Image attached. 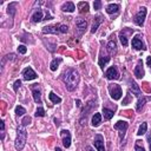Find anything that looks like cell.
Returning a JSON list of instances; mask_svg holds the SVG:
<instances>
[{
	"mask_svg": "<svg viewBox=\"0 0 151 151\" xmlns=\"http://www.w3.org/2000/svg\"><path fill=\"white\" fill-rule=\"evenodd\" d=\"M63 82L66 85V89L68 91H73L76 90L78 83H79V76L78 72L73 68H68L63 73Z\"/></svg>",
	"mask_w": 151,
	"mask_h": 151,
	"instance_id": "1",
	"label": "cell"
},
{
	"mask_svg": "<svg viewBox=\"0 0 151 151\" xmlns=\"http://www.w3.org/2000/svg\"><path fill=\"white\" fill-rule=\"evenodd\" d=\"M26 139H27V132H26V130H25V126H19L18 130H17V139H15V149L18 151L20 150H23L25 144H26Z\"/></svg>",
	"mask_w": 151,
	"mask_h": 151,
	"instance_id": "2",
	"label": "cell"
},
{
	"mask_svg": "<svg viewBox=\"0 0 151 151\" xmlns=\"http://www.w3.org/2000/svg\"><path fill=\"white\" fill-rule=\"evenodd\" d=\"M109 91H110V95H111L112 99H115V100H118V99H120V97H122V89H120V86L117 84L110 85Z\"/></svg>",
	"mask_w": 151,
	"mask_h": 151,
	"instance_id": "3",
	"label": "cell"
},
{
	"mask_svg": "<svg viewBox=\"0 0 151 151\" xmlns=\"http://www.w3.org/2000/svg\"><path fill=\"white\" fill-rule=\"evenodd\" d=\"M116 130H118L119 131V137H120V139H123V137H124V135H125V131L128 130V128H129V124L125 122V120H119V122H117L116 124H115V126H113Z\"/></svg>",
	"mask_w": 151,
	"mask_h": 151,
	"instance_id": "4",
	"label": "cell"
},
{
	"mask_svg": "<svg viewBox=\"0 0 151 151\" xmlns=\"http://www.w3.org/2000/svg\"><path fill=\"white\" fill-rule=\"evenodd\" d=\"M145 17H146V8L145 7H142V8L139 9V12L136 14V17H135V23L138 26H143Z\"/></svg>",
	"mask_w": 151,
	"mask_h": 151,
	"instance_id": "5",
	"label": "cell"
},
{
	"mask_svg": "<svg viewBox=\"0 0 151 151\" xmlns=\"http://www.w3.org/2000/svg\"><path fill=\"white\" fill-rule=\"evenodd\" d=\"M105 77L110 80H116L119 78V73H118V70L116 66H111L110 68L106 70V72H105Z\"/></svg>",
	"mask_w": 151,
	"mask_h": 151,
	"instance_id": "6",
	"label": "cell"
},
{
	"mask_svg": "<svg viewBox=\"0 0 151 151\" xmlns=\"http://www.w3.org/2000/svg\"><path fill=\"white\" fill-rule=\"evenodd\" d=\"M95 148L98 151H105V146H104V138L102 135H96L95 137Z\"/></svg>",
	"mask_w": 151,
	"mask_h": 151,
	"instance_id": "7",
	"label": "cell"
},
{
	"mask_svg": "<svg viewBox=\"0 0 151 151\" xmlns=\"http://www.w3.org/2000/svg\"><path fill=\"white\" fill-rule=\"evenodd\" d=\"M62 138H63V144L65 148H70L71 145V135L67 130H63L62 131Z\"/></svg>",
	"mask_w": 151,
	"mask_h": 151,
	"instance_id": "8",
	"label": "cell"
},
{
	"mask_svg": "<svg viewBox=\"0 0 151 151\" xmlns=\"http://www.w3.org/2000/svg\"><path fill=\"white\" fill-rule=\"evenodd\" d=\"M23 76H24V79H25V80H33V79L37 78V73L33 71L31 67L25 68V71H24V73H23Z\"/></svg>",
	"mask_w": 151,
	"mask_h": 151,
	"instance_id": "9",
	"label": "cell"
},
{
	"mask_svg": "<svg viewBox=\"0 0 151 151\" xmlns=\"http://www.w3.org/2000/svg\"><path fill=\"white\" fill-rule=\"evenodd\" d=\"M32 93H33L34 102L38 104L42 103V92H40L39 86H32Z\"/></svg>",
	"mask_w": 151,
	"mask_h": 151,
	"instance_id": "10",
	"label": "cell"
},
{
	"mask_svg": "<svg viewBox=\"0 0 151 151\" xmlns=\"http://www.w3.org/2000/svg\"><path fill=\"white\" fill-rule=\"evenodd\" d=\"M76 26H77V28H78V31L82 33L84 30L86 28L87 23H86V20H84V19H82V18H78V19H76Z\"/></svg>",
	"mask_w": 151,
	"mask_h": 151,
	"instance_id": "11",
	"label": "cell"
},
{
	"mask_svg": "<svg viewBox=\"0 0 151 151\" xmlns=\"http://www.w3.org/2000/svg\"><path fill=\"white\" fill-rule=\"evenodd\" d=\"M135 76L139 79L144 77V70H143V66H142V60H138V64L135 68Z\"/></svg>",
	"mask_w": 151,
	"mask_h": 151,
	"instance_id": "12",
	"label": "cell"
},
{
	"mask_svg": "<svg viewBox=\"0 0 151 151\" xmlns=\"http://www.w3.org/2000/svg\"><path fill=\"white\" fill-rule=\"evenodd\" d=\"M130 90H131V91H132V93L136 96V97H140V96H142V91H140V89H139V86L135 83V82H132V80H131V82H130Z\"/></svg>",
	"mask_w": 151,
	"mask_h": 151,
	"instance_id": "13",
	"label": "cell"
},
{
	"mask_svg": "<svg viewBox=\"0 0 151 151\" xmlns=\"http://www.w3.org/2000/svg\"><path fill=\"white\" fill-rule=\"evenodd\" d=\"M59 27H60V26H57V25H54V26H45V27L43 28V32H44V33L57 34V33L60 32V31H59Z\"/></svg>",
	"mask_w": 151,
	"mask_h": 151,
	"instance_id": "14",
	"label": "cell"
},
{
	"mask_svg": "<svg viewBox=\"0 0 151 151\" xmlns=\"http://www.w3.org/2000/svg\"><path fill=\"white\" fill-rule=\"evenodd\" d=\"M149 100H151V97L149 96V97H142L140 98L139 97V99H138V102H137V111H140L142 110V107L144 106V104L146 103V102H149Z\"/></svg>",
	"mask_w": 151,
	"mask_h": 151,
	"instance_id": "15",
	"label": "cell"
},
{
	"mask_svg": "<svg viewBox=\"0 0 151 151\" xmlns=\"http://www.w3.org/2000/svg\"><path fill=\"white\" fill-rule=\"evenodd\" d=\"M74 9H76V6L71 1H67L62 6V11H64V12H73Z\"/></svg>",
	"mask_w": 151,
	"mask_h": 151,
	"instance_id": "16",
	"label": "cell"
},
{
	"mask_svg": "<svg viewBox=\"0 0 151 151\" xmlns=\"http://www.w3.org/2000/svg\"><path fill=\"white\" fill-rule=\"evenodd\" d=\"M118 11H119V5H117V4H110V5H107V7H106V12H107L109 14L117 13Z\"/></svg>",
	"mask_w": 151,
	"mask_h": 151,
	"instance_id": "17",
	"label": "cell"
},
{
	"mask_svg": "<svg viewBox=\"0 0 151 151\" xmlns=\"http://www.w3.org/2000/svg\"><path fill=\"white\" fill-rule=\"evenodd\" d=\"M43 17H44V13H43V11H37L33 15H32V21L33 23H39V21H42L43 20Z\"/></svg>",
	"mask_w": 151,
	"mask_h": 151,
	"instance_id": "18",
	"label": "cell"
},
{
	"mask_svg": "<svg viewBox=\"0 0 151 151\" xmlns=\"http://www.w3.org/2000/svg\"><path fill=\"white\" fill-rule=\"evenodd\" d=\"M132 47L135 50H142L143 48V44H142V42H140L139 37H136V38L132 39Z\"/></svg>",
	"mask_w": 151,
	"mask_h": 151,
	"instance_id": "19",
	"label": "cell"
},
{
	"mask_svg": "<svg viewBox=\"0 0 151 151\" xmlns=\"http://www.w3.org/2000/svg\"><path fill=\"white\" fill-rule=\"evenodd\" d=\"M102 15H98L96 19H95V21H93V25H92V28H91V33H95L97 30H98V26H99V24L102 23Z\"/></svg>",
	"mask_w": 151,
	"mask_h": 151,
	"instance_id": "20",
	"label": "cell"
},
{
	"mask_svg": "<svg viewBox=\"0 0 151 151\" xmlns=\"http://www.w3.org/2000/svg\"><path fill=\"white\" fill-rule=\"evenodd\" d=\"M62 58H56V59H53L52 62H51V65H50V68H51V71H56V70L58 68V66H59V64L62 63Z\"/></svg>",
	"mask_w": 151,
	"mask_h": 151,
	"instance_id": "21",
	"label": "cell"
},
{
	"mask_svg": "<svg viewBox=\"0 0 151 151\" xmlns=\"http://www.w3.org/2000/svg\"><path fill=\"white\" fill-rule=\"evenodd\" d=\"M48 98H50V100H51L53 104H59L60 102H62V98L58 97L57 95H54V92H50Z\"/></svg>",
	"mask_w": 151,
	"mask_h": 151,
	"instance_id": "22",
	"label": "cell"
},
{
	"mask_svg": "<svg viewBox=\"0 0 151 151\" xmlns=\"http://www.w3.org/2000/svg\"><path fill=\"white\" fill-rule=\"evenodd\" d=\"M102 122V115L100 113H95L92 117V125L93 126H98Z\"/></svg>",
	"mask_w": 151,
	"mask_h": 151,
	"instance_id": "23",
	"label": "cell"
},
{
	"mask_svg": "<svg viewBox=\"0 0 151 151\" xmlns=\"http://www.w3.org/2000/svg\"><path fill=\"white\" fill-rule=\"evenodd\" d=\"M103 115H104V118L105 119H107V120H110L112 117H113V111H111V110H109V109H106V107H104L103 109Z\"/></svg>",
	"mask_w": 151,
	"mask_h": 151,
	"instance_id": "24",
	"label": "cell"
},
{
	"mask_svg": "<svg viewBox=\"0 0 151 151\" xmlns=\"http://www.w3.org/2000/svg\"><path fill=\"white\" fill-rule=\"evenodd\" d=\"M146 129H148V124H146V123H142V125H140V126H139V129H138L137 135H138V136L144 135V134L146 132Z\"/></svg>",
	"mask_w": 151,
	"mask_h": 151,
	"instance_id": "25",
	"label": "cell"
},
{
	"mask_svg": "<svg viewBox=\"0 0 151 151\" xmlns=\"http://www.w3.org/2000/svg\"><path fill=\"white\" fill-rule=\"evenodd\" d=\"M78 8L80 9V12H87L89 11V4L87 3H79Z\"/></svg>",
	"mask_w": 151,
	"mask_h": 151,
	"instance_id": "26",
	"label": "cell"
},
{
	"mask_svg": "<svg viewBox=\"0 0 151 151\" xmlns=\"http://www.w3.org/2000/svg\"><path fill=\"white\" fill-rule=\"evenodd\" d=\"M26 113V110L23 107V106H17L15 107V115L19 117V116H24Z\"/></svg>",
	"mask_w": 151,
	"mask_h": 151,
	"instance_id": "27",
	"label": "cell"
},
{
	"mask_svg": "<svg viewBox=\"0 0 151 151\" xmlns=\"http://www.w3.org/2000/svg\"><path fill=\"white\" fill-rule=\"evenodd\" d=\"M110 62V57H104V58H100L99 59V66L102 67V68H104V66L106 65V63H109Z\"/></svg>",
	"mask_w": 151,
	"mask_h": 151,
	"instance_id": "28",
	"label": "cell"
},
{
	"mask_svg": "<svg viewBox=\"0 0 151 151\" xmlns=\"http://www.w3.org/2000/svg\"><path fill=\"white\" fill-rule=\"evenodd\" d=\"M36 116L37 117H44L45 116V110L42 107V106H39L37 109V111H36Z\"/></svg>",
	"mask_w": 151,
	"mask_h": 151,
	"instance_id": "29",
	"label": "cell"
},
{
	"mask_svg": "<svg viewBox=\"0 0 151 151\" xmlns=\"http://www.w3.org/2000/svg\"><path fill=\"white\" fill-rule=\"evenodd\" d=\"M119 40H120V43L123 44V46H128V38L123 33L119 34Z\"/></svg>",
	"mask_w": 151,
	"mask_h": 151,
	"instance_id": "30",
	"label": "cell"
},
{
	"mask_svg": "<svg viewBox=\"0 0 151 151\" xmlns=\"http://www.w3.org/2000/svg\"><path fill=\"white\" fill-rule=\"evenodd\" d=\"M18 52H19L20 54H25V53L27 52V47H26L25 45H19V46H18Z\"/></svg>",
	"mask_w": 151,
	"mask_h": 151,
	"instance_id": "31",
	"label": "cell"
},
{
	"mask_svg": "<svg viewBox=\"0 0 151 151\" xmlns=\"http://www.w3.org/2000/svg\"><path fill=\"white\" fill-rule=\"evenodd\" d=\"M31 120H32V119H31V117H30V116H26V117L23 119V122H21L23 124H21V125H23V126H26V125H28L30 123H31Z\"/></svg>",
	"mask_w": 151,
	"mask_h": 151,
	"instance_id": "32",
	"label": "cell"
},
{
	"mask_svg": "<svg viewBox=\"0 0 151 151\" xmlns=\"http://www.w3.org/2000/svg\"><path fill=\"white\" fill-rule=\"evenodd\" d=\"M115 48H116V44H115V42H112V40H111V42H109V44H107V50H109V51L111 52V51H113Z\"/></svg>",
	"mask_w": 151,
	"mask_h": 151,
	"instance_id": "33",
	"label": "cell"
},
{
	"mask_svg": "<svg viewBox=\"0 0 151 151\" xmlns=\"http://www.w3.org/2000/svg\"><path fill=\"white\" fill-rule=\"evenodd\" d=\"M59 31H60V33H66V32L68 31V27H67L66 25H60Z\"/></svg>",
	"mask_w": 151,
	"mask_h": 151,
	"instance_id": "34",
	"label": "cell"
},
{
	"mask_svg": "<svg viewBox=\"0 0 151 151\" xmlns=\"http://www.w3.org/2000/svg\"><path fill=\"white\" fill-rule=\"evenodd\" d=\"M93 7H95V9H100V7H102V1H99V0L95 1L93 3Z\"/></svg>",
	"mask_w": 151,
	"mask_h": 151,
	"instance_id": "35",
	"label": "cell"
},
{
	"mask_svg": "<svg viewBox=\"0 0 151 151\" xmlns=\"http://www.w3.org/2000/svg\"><path fill=\"white\" fill-rule=\"evenodd\" d=\"M20 85H21V82H20V80H15V83H14V86H13L14 91H18V89L20 87Z\"/></svg>",
	"mask_w": 151,
	"mask_h": 151,
	"instance_id": "36",
	"label": "cell"
},
{
	"mask_svg": "<svg viewBox=\"0 0 151 151\" xmlns=\"http://www.w3.org/2000/svg\"><path fill=\"white\" fill-rule=\"evenodd\" d=\"M135 149H136V151H145L143 146H139L138 144H136V146H135Z\"/></svg>",
	"mask_w": 151,
	"mask_h": 151,
	"instance_id": "37",
	"label": "cell"
},
{
	"mask_svg": "<svg viewBox=\"0 0 151 151\" xmlns=\"http://www.w3.org/2000/svg\"><path fill=\"white\" fill-rule=\"evenodd\" d=\"M0 125H1V132L4 134V130H5V122H4V120L0 122Z\"/></svg>",
	"mask_w": 151,
	"mask_h": 151,
	"instance_id": "38",
	"label": "cell"
},
{
	"mask_svg": "<svg viewBox=\"0 0 151 151\" xmlns=\"http://www.w3.org/2000/svg\"><path fill=\"white\" fill-rule=\"evenodd\" d=\"M146 64H148V66L151 67V57H148V59H146Z\"/></svg>",
	"mask_w": 151,
	"mask_h": 151,
	"instance_id": "39",
	"label": "cell"
},
{
	"mask_svg": "<svg viewBox=\"0 0 151 151\" xmlns=\"http://www.w3.org/2000/svg\"><path fill=\"white\" fill-rule=\"evenodd\" d=\"M86 150H87V151H95V150H93L91 146H86Z\"/></svg>",
	"mask_w": 151,
	"mask_h": 151,
	"instance_id": "40",
	"label": "cell"
},
{
	"mask_svg": "<svg viewBox=\"0 0 151 151\" xmlns=\"http://www.w3.org/2000/svg\"><path fill=\"white\" fill-rule=\"evenodd\" d=\"M77 106H80V100H77Z\"/></svg>",
	"mask_w": 151,
	"mask_h": 151,
	"instance_id": "41",
	"label": "cell"
},
{
	"mask_svg": "<svg viewBox=\"0 0 151 151\" xmlns=\"http://www.w3.org/2000/svg\"><path fill=\"white\" fill-rule=\"evenodd\" d=\"M56 151H62V149H60V148H56Z\"/></svg>",
	"mask_w": 151,
	"mask_h": 151,
	"instance_id": "42",
	"label": "cell"
},
{
	"mask_svg": "<svg viewBox=\"0 0 151 151\" xmlns=\"http://www.w3.org/2000/svg\"><path fill=\"white\" fill-rule=\"evenodd\" d=\"M150 139V151H151V138H149Z\"/></svg>",
	"mask_w": 151,
	"mask_h": 151,
	"instance_id": "43",
	"label": "cell"
}]
</instances>
